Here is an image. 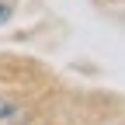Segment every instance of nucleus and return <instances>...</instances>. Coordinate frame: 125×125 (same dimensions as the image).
<instances>
[{"instance_id": "nucleus-2", "label": "nucleus", "mask_w": 125, "mask_h": 125, "mask_svg": "<svg viewBox=\"0 0 125 125\" xmlns=\"http://www.w3.org/2000/svg\"><path fill=\"white\" fill-rule=\"evenodd\" d=\"M7 18H10V10H7V4H0V24H4Z\"/></svg>"}, {"instance_id": "nucleus-1", "label": "nucleus", "mask_w": 125, "mask_h": 125, "mask_svg": "<svg viewBox=\"0 0 125 125\" xmlns=\"http://www.w3.org/2000/svg\"><path fill=\"white\" fill-rule=\"evenodd\" d=\"M14 115H18V108H14L10 101H4V97H0V122H7V118H14Z\"/></svg>"}]
</instances>
